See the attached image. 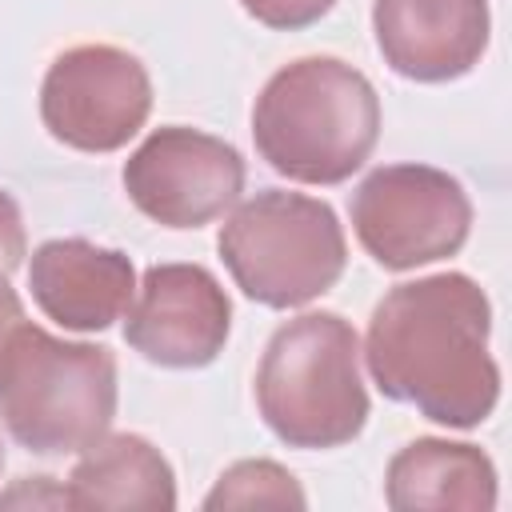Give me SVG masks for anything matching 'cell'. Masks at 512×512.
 Masks as SVG:
<instances>
[{"instance_id": "6da1fadb", "label": "cell", "mask_w": 512, "mask_h": 512, "mask_svg": "<svg viewBox=\"0 0 512 512\" xmlns=\"http://www.w3.org/2000/svg\"><path fill=\"white\" fill-rule=\"evenodd\" d=\"M488 332L484 288L464 272H436L384 292L368 320L364 360L388 400L444 428H476L500 400Z\"/></svg>"}, {"instance_id": "7a4b0ae2", "label": "cell", "mask_w": 512, "mask_h": 512, "mask_svg": "<svg viewBox=\"0 0 512 512\" xmlns=\"http://www.w3.org/2000/svg\"><path fill=\"white\" fill-rule=\"evenodd\" d=\"M252 140L268 168L296 184H344L380 140L376 88L336 56L292 60L260 88Z\"/></svg>"}, {"instance_id": "3957f363", "label": "cell", "mask_w": 512, "mask_h": 512, "mask_svg": "<svg viewBox=\"0 0 512 512\" xmlns=\"http://www.w3.org/2000/svg\"><path fill=\"white\" fill-rule=\"evenodd\" d=\"M256 408L288 448H340L368 424L360 336L336 312L280 324L256 368Z\"/></svg>"}, {"instance_id": "277c9868", "label": "cell", "mask_w": 512, "mask_h": 512, "mask_svg": "<svg viewBox=\"0 0 512 512\" xmlns=\"http://www.w3.org/2000/svg\"><path fill=\"white\" fill-rule=\"evenodd\" d=\"M116 416V356L20 320L0 356V420L36 456L84 452Z\"/></svg>"}, {"instance_id": "5b68a950", "label": "cell", "mask_w": 512, "mask_h": 512, "mask_svg": "<svg viewBox=\"0 0 512 512\" xmlns=\"http://www.w3.org/2000/svg\"><path fill=\"white\" fill-rule=\"evenodd\" d=\"M220 260L236 288L264 308H300L324 296L348 264V240L332 204L264 188L220 228Z\"/></svg>"}, {"instance_id": "8992f818", "label": "cell", "mask_w": 512, "mask_h": 512, "mask_svg": "<svg viewBox=\"0 0 512 512\" xmlns=\"http://www.w3.org/2000/svg\"><path fill=\"white\" fill-rule=\"evenodd\" d=\"M352 228L380 268L408 272L464 248L472 200L444 168L380 164L352 192Z\"/></svg>"}, {"instance_id": "52a82bcc", "label": "cell", "mask_w": 512, "mask_h": 512, "mask_svg": "<svg viewBox=\"0 0 512 512\" xmlns=\"http://www.w3.org/2000/svg\"><path fill=\"white\" fill-rule=\"evenodd\" d=\"M152 112L148 68L116 44H76L60 52L40 84L44 128L76 152L124 148Z\"/></svg>"}, {"instance_id": "ba28073f", "label": "cell", "mask_w": 512, "mask_h": 512, "mask_svg": "<svg viewBox=\"0 0 512 512\" xmlns=\"http://www.w3.org/2000/svg\"><path fill=\"white\" fill-rule=\"evenodd\" d=\"M128 200L164 228H204L244 192V156L200 128H156L124 160Z\"/></svg>"}, {"instance_id": "9c48e42d", "label": "cell", "mask_w": 512, "mask_h": 512, "mask_svg": "<svg viewBox=\"0 0 512 512\" xmlns=\"http://www.w3.org/2000/svg\"><path fill=\"white\" fill-rule=\"evenodd\" d=\"M232 300L200 264H152L128 308L124 340L160 368H204L224 352Z\"/></svg>"}, {"instance_id": "30bf717a", "label": "cell", "mask_w": 512, "mask_h": 512, "mask_svg": "<svg viewBox=\"0 0 512 512\" xmlns=\"http://www.w3.org/2000/svg\"><path fill=\"white\" fill-rule=\"evenodd\" d=\"M372 32L384 64L416 84L472 72L488 48V0H376Z\"/></svg>"}, {"instance_id": "8fae6325", "label": "cell", "mask_w": 512, "mask_h": 512, "mask_svg": "<svg viewBox=\"0 0 512 512\" xmlns=\"http://www.w3.org/2000/svg\"><path fill=\"white\" fill-rule=\"evenodd\" d=\"M32 300L48 320L72 332H104L136 292V268L120 248H100L80 236L44 240L28 260Z\"/></svg>"}, {"instance_id": "7c38bea8", "label": "cell", "mask_w": 512, "mask_h": 512, "mask_svg": "<svg viewBox=\"0 0 512 512\" xmlns=\"http://www.w3.org/2000/svg\"><path fill=\"white\" fill-rule=\"evenodd\" d=\"M384 500L396 512H488L496 508V468L476 444L420 436L388 460Z\"/></svg>"}, {"instance_id": "4fadbf2b", "label": "cell", "mask_w": 512, "mask_h": 512, "mask_svg": "<svg viewBox=\"0 0 512 512\" xmlns=\"http://www.w3.org/2000/svg\"><path fill=\"white\" fill-rule=\"evenodd\" d=\"M68 508H136V512H172L176 508V476L164 452L136 436L116 432L100 436L76 460L64 484Z\"/></svg>"}, {"instance_id": "5bb4252c", "label": "cell", "mask_w": 512, "mask_h": 512, "mask_svg": "<svg viewBox=\"0 0 512 512\" xmlns=\"http://www.w3.org/2000/svg\"><path fill=\"white\" fill-rule=\"evenodd\" d=\"M304 504H308L304 488L276 460H240L204 496L208 512H220V508H304Z\"/></svg>"}, {"instance_id": "9a60e30c", "label": "cell", "mask_w": 512, "mask_h": 512, "mask_svg": "<svg viewBox=\"0 0 512 512\" xmlns=\"http://www.w3.org/2000/svg\"><path fill=\"white\" fill-rule=\"evenodd\" d=\"M240 8L252 20H260L264 28L296 32V28H308L320 16H328L336 8V0H240Z\"/></svg>"}, {"instance_id": "2e32d148", "label": "cell", "mask_w": 512, "mask_h": 512, "mask_svg": "<svg viewBox=\"0 0 512 512\" xmlns=\"http://www.w3.org/2000/svg\"><path fill=\"white\" fill-rule=\"evenodd\" d=\"M28 256V236H24V216L20 204L0 188V280H8Z\"/></svg>"}, {"instance_id": "e0dca14e", "label": "cell", "mask_w": 512, "mask_h": 512, "mask_svg": "<svg viewBox=\"0 0 512 512\" xmlns=\"http://www.w3.org/2000/svg\"><path fill=\"white\" fill-rule=\"evenodd\" d=\"M24 320V304H20V296L8 288V280H0V356H4V344H8V336H12V328Z\"/></svg>"}, {"instance_id": "ac0fdd59", "label": "cell", "mask_w": 512, "mask_h": 512, "mask_svg": "<svg viewBox=\"0 0 512 512\" xmlns=\"http://www.w3.org/2000/svg\"><path fill=\"white\" fill-rule=\"evenodd\" d=\"M0 464H4V448H0Z\"/></svg>"}]
</instances>
